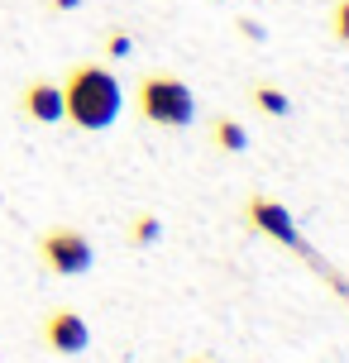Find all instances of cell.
Masks as SVG:
<instances>
[{
	"instance_id": "1",
	"label": "cell",
	"mask_w": 349,
	"mask_h": 363,
	"mask_svg": "<svg viewBox=\"0 0 349 363\" xmlns=\"http://www.w3.org/2000/svg\"><path fill=\"white\" fill-rule=\"evenodd\" d=\"M120 106H125V91H120L111 67H101V62H72L67 67L62 120H72L77 129H111Z\"/></svg>"
},
{
	"instance_id": "2",
	"label": "cell",
	"mask_w": 349,
	"mask_h": 363,
	"mask_svg": "<svg viewBox=\"0 0 349 363\" xmlns=\"http://www.w3.org/2000/svg\"><path fill=\"white\" fill-rule=\"evenodd\" d=\"M139 115L148 125H163V129H187L196 120V96L177 72H148L139 82Z\"/></svg>"
},
{
	"instance_id": "3",
	"label": "cell",
	"mask_w": 349,
	"mask_h": 363,
	"mask_svg": "<svg viewBox=\"0 0 349 363\" xmlns=\"http://www.w3.org/2000/svg\"><path fill=\"white\" fill-rule=\"evenodd\" d=\"M38 263L48 272H57V277H77V272H87L96 263V254H92V244H87V235L57 225V230L38 235Z\"/></svg>"
},
{
	"instance_id": "4",
	"label": "cell",
	"mask_w": 349,
	"mask_h": 363,
	"mask_svg": "<svg viewBox=\"0 0 349 363\" xmlns=\"http://www.w3.org/2000/svg\"><path fill=\"white\" fill-rule=\"evenodd\" d=\"M244 220H249V230L277 239V244H287V249H292V254H301V258H311V244H306V239H301V230L292 225L287 206H277V201H268V196H249Z\"/></svg>"
},
{
	"instance_id": "5",
	"label": "cell",
	"mask_w": 349,
	"mask_h": 363,
	"mask_svg": "<svg viewBox=\"0 0 349 363\" xmlns=\"http://www.w3.org/2000/svg\"><path fill=\"white\" fill-rule=\"evenodd\" d=\"M38 340L53 349V354H82V349L92 345V330H87V320H82L72 306H57V311H48V315H43Z\"/></svg>"
},
{
	"instance_id": "6",
	"label": "cell",
	"mask_w": 349,
	"mask_h": 363,
	"mask_svg": "<svg viewBox=\"0 0 349 363\" xmlns=\"http://www.w3.org/2000/svg\"><path fill=\"white\" fill-rule=\"evenodd\" d=\"M19 115L24 120H34V125H57L62 120V86L57 82H29V86L19 91Z\"/></svg>"
},
{
	"instance_id": "7",
	"label": "cell",
	"mask_w": 349,
	"mask_h": 363,
	"mask_svg": "<svg viewBox=\"0 0 349 363\" xmlns=\"http://www.w3.org/2000/svg\"><path fill=\"white\" fill-rule=\"evenodd\" d=\"M211 144L221 148V153H244V148H249V134H244V125H239V120L216 115V120H211Z\"/></svg>"
},
{
	"instance_id": "8",
	"label": "cell",
	"mask_w": 349,
	"mask_h": 363,
	"mask_svg": "<svg viewBox=\"0 0 349 363\" xmlns=\"http://www.w3.org/2000/svg\"><path fill=\"white\" fill-rule=\"evenodd\" d=\"M249 101H254L263 115H273V120H282L287 110H292V101H287V91L282 86H273V82H254L249 86Z\"/></svg>"
},
{
	"instance_id": "9",
	"label": "cell",
	"mask_w": 349,
	"mask_h": 363,
	"mask_svg": "<svg viewBox=\"0 0 349 363\" xmlns=\"http://www.w3.org/2000/svg\"><path fill=\"white\" fill-rule=\"evenodd\" d=\"M158 235H163V220H158V216H148V211H144V216H134V220H129V244H134V249L153 244Z\"/></svg>"
},
{
	"instance_id": "10",
	"label": "cell",
	"mask_w": 349,
	"mask_h": 363,
	"mask_svg": "<svg viewBox=\"0 0 349 363\" xmlns=\"http://www.w3.org/2000/svg\"><path fill=\"white\" fill-rule=\"evenodd\" d=\"M101 48H106V57H129L134 53V38H129L125 29H106V43H101Z\"/></svg>"
},
{
	"instance_id": "11",
	"label": "cell",
	"mask_w": 349,
	"mask_h": 363,
	"mask_svg": "<svg viewBox=\"0 0 349 363\" xmlns=\"http://www.w3.org/2000/svg\"><path fill=\"white\" fill-rule=\"evenodd\" d=\"M331 29L340 43H349V0H335V10H331Z\"/></svg>"
},
{
	"instance_id": "12",
	"label": "cell",
	"mask_w": 349,
	"mask_h": 363,
	"mask_svg": "<svg viewBox=\"0 0 349 363\" xmlns=\"http://www.w3.org/2000/svg\"><path fill=\"white\" fill-rule=\"evenodd\" d=\"M239 34H244V38H254V43H258V38H263V24H254V19H239Z\"/></svg>"
},
{
	"instance_id": "13",
	"label": "cell",
	"mask_w": 349,
	"mask_h": 363,
	"mask_svg": "<svg viewBox=\"0 0 349 363\" xmlns=\"http://www.w3.org/2000/svg\"><path fill=\"white\" fill-rule=\"evenodd\" d=\"M43 5H48V10H53V15H67V10H77V5H82V0H43Z\"/></svg>"
},
{
	"instance_id": "14",
	"label": "cell",
	"mask_w": 349,
	"mask_h": 363,
	"mask_svg": "<svg viewBox=\"0 0 349 363\" xmlns=\"http://www.w3.org/2000/svg\"><path fill=\"white\" fill-rule=\"evenodd\" d=\"M187 363H216V359H187Z\"/></svg>"
}]
</instances>
